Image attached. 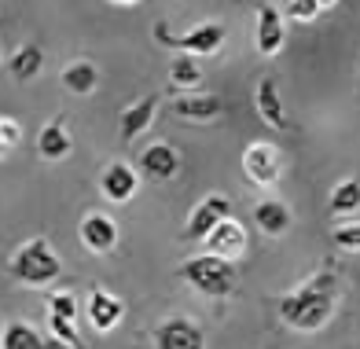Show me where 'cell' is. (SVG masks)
Instances as JSON below:
<instances>
[{
	"label": "cell",
	"instance_id": "6da1fadb",
	"mask_svg": "<svg viewBox=\"0 0 360 349\" xmlns=\"http://www.w3.org/2000/svg\"><path fill=\"white\" fill-rule=\"evenodd\" d=\"M335 305H338V276L335 272H316L313 279H305L298 291L280 298V317L294 331H320L335 317Z\"/></svg>",
	"mask_w": 360,
	"mask_h": 349
},
{
	"label": "cell",
	"instance_id": "7a4b0ae2",
	"mask_svg": "<svg viewBox=\"0 0 360 349\" xmlns=\"http://www.w3.org/2000/svg\"><path fill=\"white\" fill-rule=\"evenodd\" d=\"M59 272H63V261L56 254V246L44 236L22 243L19 250L8 258V276L22 287H44V284H52V279H59Z\"/></svg>",
	"mask_w": 360,
	"mask_h": 349
},
{
	"label": "cell",
	"instance_id": "3957f363",
	"mask_svg": "<svg viewBox=\"0 0 360 349\" xmlns=\"http://www.w3.org/2000/svg\"><path fill=\"white\" fill-rule=\"evenodd\" d=\"M180 279L188 287H195L206 298H232L239 287V272L232 261H221V258H210V254H195L180 265Z\"/></svg>",
	"mask_w": 360,
	"mask_h": 349
},
{
	"label": "cell",
	"instance_id": "277c9868",
	"mask_svg": "<svg viewBox=\"0 0 360 349\" xmlns=\"http://www.w3.org/2000/svg\"><path fill=\"white\" fill-rule=\"evenodd\" d=\"M155 41L173 48V52H180V56L199 59V56H214L217 48L224 44V26L221 23H199L188 33H169L166 23H155Z\"/></svg>",
	"mask_w": 360,
	"mask_h": 349
},
{
	"label": "cell",
	"instance_id": "5b68a950",
	"mask_svg": "<svg viewBox=\"0 0 360 349\" xmlns=\"http://www.w3.org/2000/svg\"><path fill=\"white\" fill-rule=\"evenodd\" d=\"M155 349H206V331L188 317H169L151 331Z\"/></svg>",
	"mask_w": 360,
	"mask_h": 349
},
{
	"label": "cell",
	"instance_id": "8992f818",
	"mask_svg": "<svg viewBox=\"0 0 360 349\" xmlns=\"http://www.w3.org/2000/svg\"><path fill=\"white\" fill-rule=\"evenodd\" d=\"M243 173H247L250 184L272 188L283 173V158L276 151V144H250L247 151H243Z\"/></svg>",
	"mask_w": 360,
	"mask_h": 349
},
{
	"label": "cell",
	"instance_id": "52a82bcc",
	"mask_svg": "<svg viewBox=\"0 0 360 349\" xmlns=\"http://www.w3.org/2000/svg\"><path fill=\"white\" fill-rule=\"evenodd\" d=\"M232 217V198L228 195H206L199 206L191 210V217H188V228H184V239H191V243H202L210 231H214L221 221H228Z\"/></svg>",
	"mask_w": 360,
	"mask_h": 349
},
{
	"label": "cell",
	"instance_id": "ba28073f",
	"mask_svg": "<svg viewBox=\"0 0 360 349\" xmlns=\"http://www.w3.org/2000/svg\"><path fill=\"white\" fill-rule=\"evenodd\" d=\"M122 317H125L122 298L110 294L100 284H92V291H89V327L96 331V335H110V331L122 324Z\"/></svg>",
	"mask_w": 360,
	"mask_h": 349
},
{
	"label": "cell",
	"instance_id": "9c48e42d",
	"mask_svg": "<svg viewBox=\"0 0 360 349\" xmlns=\"http://www.w3.org/2000/svg\"><path fill=\"white\" fill-rule=\"evenodd\" d=\"M243 250H247V228H243L239 221H232V217L221 221L202 239V254L221 258V261H232V265H236V258H243Z\"/></svg>",
	"mask_w": 360,
	"mask_h": 349
},
{
	"label": "cell",
	"instance_id": "30bf717a",
	"mask_svg": "<svg viewBox=\"0 0 360 349\" xmlns=\"http://www.w3.org/2000/svg\"><path fill=\"white\" fill-rule=\"evenodd\" d=\"M136 188H140V173L129 162H110L100 173V195L114 206H125L136 195Z\"/></svg>",
	"mask_w": 360,
	"mask_h": 349
},
{
	"label": "cell",
	"instance_id": "8fae6325",
	"mask_svg": "<svg viewBox=\"0 0 360 349\" xmlns=\"http://www.w3.org/2000/svg\"><path fill=\"white\" fill-rule=\"evenodd\" d=\"M136 170H140V177L155 180V184H166V180H173L180 173V155L173 144H151L136 158Z\"/></svg>",
	"mask_w": 360,
	"mask_h": 349
},
{
	"label": "cell",
	"instance_id": "7c38bea8",
	"mask_svg": "<svg viewBox=\"0 0 360 349\" xmlns=\"http://www.w3.org/2000/svg\"><path fill=\"white\" fill-rule=\"evenodd\" d=\"M283 37H287V26H283V15H280V4H257V52L261 56H280L283 48Z\"/></svg>",
	"mask_w": 360,
	"mask_h": 349
},
{
	"label": "cell",
	"instance_id": "4fadbf2b",
	"mask_svg": "<svg viewBox=\"0 0 360 349\" xmlns=\"http://www.w3.org/2000/svg\"><path fill=\"white\" fill-rule=\"evenodd\" d=\"M81 246L92 254H110L114 246H118V224H114L107 213H89V217H81Z\"/></svg>",
	"mask_w": 360,
	"mask_h": 349
},
{
	"label": "cell",
	"instance_id": "5bb4252c",
	"mask_svg": "<svg viewBox=\"0 0 360 349\" xmlns=\"http://www.w3.org/2000/svg\"><path fill=\"white\" fill-rule=\"evenodd\" d=\"M155 114H158V96H140L136 103H129V107L122 110V122H118V140H122V144L140 140L143 132L151 129Z\"/></svg>",
	"mask_w": 360,
	"mask_h": 349
},
{
	"label": "cell",
	"instance_id": "9a60e30c",
	"mask_svg": "<svg viewBox=\"0 0 360 349\" xmlns=\"http://www.w3.org/2000/svg\"><path fill=\"white\" fill-rule=\"evenodd\" d=\"M221 110H224V103L214 92H184L173 99V114L184 122H217Z\"/></svg>",
	"mask_w": 360,
	"mask_h": 349
},
{
	"label": "cell",
	"instance_id": "2e32d148",
	"mask_svg": "<svg viewBox=\"0 0 360 349\" xmlns=\"http://www.w3.org/2000/svg\"><path fill=\"white\" fill-rule=\"evenodd\" d=\"M74 151V137H70V125H67V118H52L41 132H37V155L44 158V162H59V158H67Z\"/></svg>",
	"mask_w": 360,
	"mask_h": 349
},
{
	"label": "cell",
	"instance_id": "e0dca14e",
	"mask_svg": "<svg viewBox=\"0 0 360 349\" xmlns=\"http://www.w3.org/2000/svg\"><path fill=\"white\" fill-rule=\"evenodd\" d=\"M0 349H63L59 338H44L34 324L22 320H8L0 331Z\"/></svg>",
	"mask_w": 360,
	"mask_h": 349
},
{
	"label": "cell",
	"instance_id": "ac0fdd59",
	"mask_svg": "<svg viewBox=\"0 0 360 349\" xmlns=\"http://www.w3.org/2000/svg\"><path fill=\"white\" fill-rule=\"evenodd\" d=\"M257 114H261V118H265L272 129H287V110H283V96H280L276 77L257 81Z\"/></svg>",
	"mask_w": 360,
	"mask_h": 349
},
{
	"label": "cell",
	"instance_id": "d6986e66",
	"mask_svg": "<svg viewBox=\"0 0 360 349\" xmlns=\"http://www.w3.org/2000/svg\"><path fill=\"white\" fill-rule=\"evenodd\" d=\"M254 224L265 231V236L280 239L283 231L290 228V210L280 203V198H265V203H257V206H254Z\"/></svg>",
	"mask_w": 360,
	"mask_h": 349
},
{
	"label": "cell",
	"instance_id": "ffe728a7",
	"mask_svg": "<svg viewBox=\"0 0 360 349\" xmlns=\"http://www.w3.org/2000/svg\"><path fill=\"white\" fill-rule=\"evenodd\" d=\"M59 81L74 96H92L96 85H100V70H96V63H89V59H77V63H70L67 70L59 74Z\"/></svg>",
	"mask_w": 360,
	"mask_h": 349
},
{
	"label": "cell",
	"instance_id": "44dd1931",
	"mask_svg": "<svg viewBox=\"0 0 360 349\" xmlns=\"http://www.w3.org/2000/svg\"><path fill=\"white\" fill-rule=\"evenodd\" d=\"M41 66H44V52H41V44H22L19 52H15L8 59V70L11 77L19 81V85H26V81H34L41 74Z\"/></svg>",
	"mask_w": 360,
	"mask_h": 349
},
{
	"label": "cell",
	"instance_id": "7402d4cb",
	"mask_svg": "<svg viewBox=\"0 0 360 349\" xmlns=\"http://www.w3.org/2000/svg\"><path fill=\"white\" fill-rule=\"evenodd\" d=\"M169 85H173V92H195L202 85V66H199V59H191V56H176L173 63H169Z\"/></svg>",
	"mask_w": 360,
	"mask_h": 349
},
{
	"label": "cell",
	"instance_id": "603a6c76",
	"mask_svg": "<svg viewBox=\"0 0 360 349\" xmlns=\"http://www.w3.org/2000/svg\"><path fill=\"white\" fill-rule=\"evenodd\" d=\"M335 4H327V0H290V4H280V15L283 23H316L323 11H331Z\"/></svg>",
	"mask_w": 360,
	"mask_h": 349
},
{
	"label": "cell",
	"instance_id": "cb8c5ba5",
	"mask_svg": "<svg viewBox=\"0 0 360 349\" xmlns=\"http://www.w3.org/2000/svg\"><path fill=\"white\" fill-rule=\"evenodd\" d=\"M353 210H360V180H342L331 191V213L335 217H346Z\"/></svg>",
	"mask_w": 360,
	"mask_h": 349
},
{
	"label": "cell",
	"instance_id": "d4e9b609",
	"mask_svg": "<svg viewBox=\"0 0 360 349\" xmlns=\"http://www.w3.org/2000/svg\"><path fill=\"white\" fill-rule=\"evenodd\" d=\"M48 317H59V320H67V324H77V298L70 291H56V294H48Z\"/></svg>",
	"mask_w": 360,
	"mask_h": 349
},
{
	"label": "cell",
	"instance_id": "484cf974",
	"mask_svg": "<svg viewBox=\"0 0 360 349\" xmlns=\"http://www.w3.org/2000/svg\"><path fill=\"white\" fill-rule=\"evenodd\" d=\"M19 140H22V125L0 114V158H8L15 147H19Z\"/></svg>",
	"mask_w": 360,
	"mask_h": 349
},
{
	"label": "cell",
	"instance_id": "4316f807",
	"mask_svg": "<svg viewBox=\"0 0 360 349\" xmlns=\"http://www.w3.org/2000/svg\"><path fill=\"white\" fill-rule=\"evenodd\" d=\"M331 239L338 250H360V221H349V224H338L331 231Z\"/></svg>",
	"mask_w": 360,
	"mask_h": 349
}]
</instances>
